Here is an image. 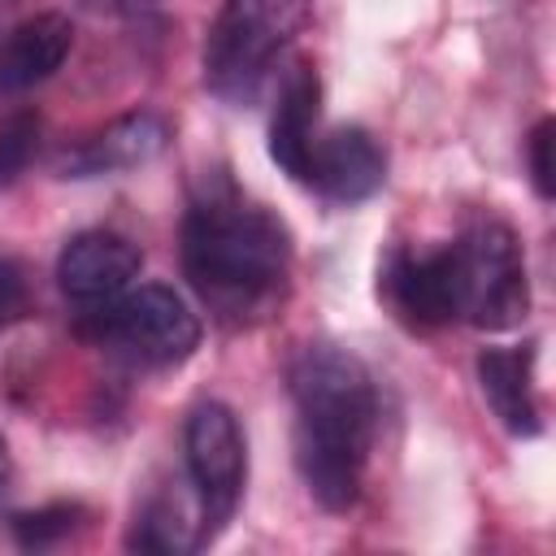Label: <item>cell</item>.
I'll use <instances>...</instances> for the list:
<instances>
[{"label":"cell","mask_w":556,"mask_h":556,"mask_svg":"<svg viewBox=\"0 0 556 556\" xmlns=\"http://www.w3.org/2000/svg\"><path fill=\"white\" fill-rule=\"evenodd\" d=\"M70 43H74V26L65 13H35L17 22L0 39V91L17 96L52 78L70 56Z\"/></svg>","instance_id":"obj_12"},{"label":"cell","mask_w":556,"mask_h":556,"mask_svg":"<svg viewBox=\"0 0 556 556\" xmlns=\"http://www.w3.org/2000/svg\"><path fill=\"white\" fill-rule=\"evenodd\" d=\"M139 269H143V252L126 235L83 230L56 256V287L78 313H91V308L117 300L122 291H130Z\"/></svg>","instance_id":"obj_7"},{"label":"cell","mask_w":556,"mask_h":556,"mask_svg":"<svg viewBox=\"0 0 556 556\" xmlns=\"http://www.w3.org/2000/svg\"><path fill=\"white\" fill-rule=\"evenodd\" d=\"M78 521H83L78 504H48V508H35V513H17L13 517V539L26 552H43V547H56L61 539H70L78 530Z\"/></svg>","instance_id":"obj_15"},{"label":"cell","mask_w":556,"mask_h":556,"mask_svg":"<svg viewBox=\"0 0 556 556\" xmlns=\"http://www.w3.org/2000/svg\"><path fill=\"white\" fill-rule=\"evenodd\" d=\"M304 17V0H222L204 39V87L226 104H252Z\"/></svg>","instance_id":"obj_3"},{"label":"cell","mask_w":556,"mask_h":556,"mask_svg":"<svg viewBox=\"0 0 556 556\" xmlns=\"http://www.w3.org/2000/svg\"><path fill=\"white\" fill-rule=\"evenodd\" d=\"M452 282H456V317L478 330H508L530 308L526 256L508 222L473 217L452 243Z\"/></svg>","instance_id":"obj_5"},{"label":"cell","mask_w":556,"mask_h":556,"mask_svg":"<svg viewBox=\"0 0 556 556\" xmlns=\"http://www.w3.org/2000/svg\"><path fill=\"white\" fill-rule=\"evenodd\" d=\"M9 473H13V465H9V447H4V439H0V495H4V486H9Z\"/></svg>","instance_id":"obj_20"},{"label":"cell","mask_w":556,"mask_h":556,"mask_svg":"<svg viewBox=\"0 0 556 556\" xmlns=\"http://www.w3.org/2000/svg\"><path fill=\"white\" fill-rule=\"evenodd\" d=\"M317 113H321L317 70H313V61H295L282 74L278 104H274V117H269V156L295 182H308V156H313V139H317L313 135L317 130Z\"/></svg>","instance_id":"obj_11"},{"label":"cell","mask_w":556,"mask_h":556,"mask_svg":"<svg viewBox=\"0 0 556 556\" xmlns=\"http://www.w3.org/2000/svg\"><path fill=\"white\" fill-rule=\"evenodd\" d=\"M26 308V274L17 261L0 256V330L9 321H17V313Z\"/></svg>","instance_id":"obj_18"},{"label":"cell","mask_w":556,"mask_h":556,"mask_svg":"<svg viewBox=\"0 0 556 556\" xmlns=\"http://www.w3.org/2000/svg\"><path fill=\"white\" fill-rule=\"evenodd\" d=\"M552 143H556V122H552V117H543V122L530 130V143H526V156H530V182H534L539 200H552V195H556Z\"/></svg>","instance_id":"obj_17"},{"label":"cell","mask_w":556,"mask_h":556,"mask_svg":"<svg viewBox=\"0 0 556 556\" xmlns=\"http://www.w3.org/2000/svg\"><path fill=\"white\" fill-rule=\"evenodd\" d=\"M39 148V117L35 113H17L0 126V182H13L30 156Z\"/></svg>","instance_id":"obj_16"},{"label":"cell","mask_w":556,"mask_h":556,"mask_svg":"<svg viewBox=\"0 0 556 556\" xmlns=\"http://www.w3.org/2000/svg\"><path fill=\"white\" fill-rule=\"evenodd\" d=\"M182 274L222 326H256L287 300L291 235L269 208L217 187L187 208Z\"/></svg>","instance_id":"obj_1"},{"label":"cell","mask_w":556,"mask_h":556,"mask_svg":"<svg viewBox=\"0 0 556 556\" xmlns=\"http://www.w3.org/2000/svg\"><path fill=\"white\" fill-rule=\"evenodd\" d=\"M182 452H187V482L200 504L208 539L235 517L243 500V478H248V447L239 417L222 400H200L187 413L182 430Z\"/></svg>","instance_id":"obj_6"},{"label":"cell","mask_w":556,"mask_h":556,"mask_svg":"<svg viewBox=\"0 0 556 556\" xmlns=\"http://www.w3.org/2000/svg\"><path fill=\"white\" fill-rule=\"evenodd\" d=\"M169 143V122L152 109L122 113L109 126H100L91 139H83L74 152H65L61 174L65 178H100V174H126L148 161H156Z\"/></svg>","instance_id":"obj_10"},{"label":"cell","mask_w":556,"mask_h":556,"mask_svg":"<svg viewBox=\"0 0 556 556\" xmlns=\"http://www.w3.org/2000/svg\"><path fill=\"white\" fill-rule=\"evenodd\" d=\"M387 182V152L365 126H334L313 139L308 187H317L330 204H361Z\"/></svg>","instance_id":"obj_8"},{"label":"cell","mask_w":556,"mask_h":556,"mask_svg":"<svg viewBox=\"0 0 556 556\" xmlns=\"http://www.w3.org/2000/svg\"><path fill=\"white\" fill-rule=\"evenodd\" d=\"M295 469L326 513H348L361 495L365 460L378 426L374 378L339 343H308L291 361Z\"/></svg>","instance_id":"obj_2"},{"label":"cell","mask_w":556,"mask_h":556,"mask_svg":"<svg viewBox=\"0 0 556 556\" xmlns=\"http://www.w3.org/2000/svg\"><path fill=\"white\" fill-rule=\"evenodd\" d=\"M382 295L408 326H447L456 321V282L452 256L439 252H391L382 265Z\"/></svg>","instance_id":"obj_9"},{"label":"cell","mask_w":556,"mask_h":556,"mask_svg":"<svg viewBox=\"0 0 556 556\" xmlns=\"http://www.w3.org/2000/svg\"><path fill=\"white\" fill-rule=\"evenodd\" d=\"M126 543L139 547V552H161V556H182V552H195L200 543H208V530H204L195 495H187V500L152 495L135 513V526H130Z\"/></svg>","instance_id":"obj_14"},{"label":"cell","mask_w":556,"mask_h":556,"mask_svg":"<svg viewBox=\"0 0 556 556\" xmlns=\"http://www.w3.org/2000/svg\"><path fill=\"white\" fill-rule=\"evenodd\" d=\"M478 387L508 434H517V439L539 434L534 352L530 348H486L478 356Z\"/></svg>","instance_id":"obj_13"},{"label":"cell","mask_w":556,"mask_h":556,"mask_svg":"<svg viewBox=\"0 0 556 556\" xmlns=\"http://www.w3.org/2000/svg\"><path fill=\"white\" fill-rule=\"evenodd\" d=\"M74 330L87 343L139 369H174L200 348V317L174 287H161V282L130 287L117 300L91 313H78Z\"/></svg>","instance_id":"obj_4"},{"label":"cell","mask_w":556,"mask_h":556,"mask_svg":"<svg viewBox=\"0 0 556 556\" xmlns=\"http://www.w3.org/2000/svg\"><path fill=\"white\" fill-rule=\"evenodd\" d=\"M91 13H113V17H126V22H156V0H83Z\"/></svg>","instance_id":"obj_19"}]
</instances>
